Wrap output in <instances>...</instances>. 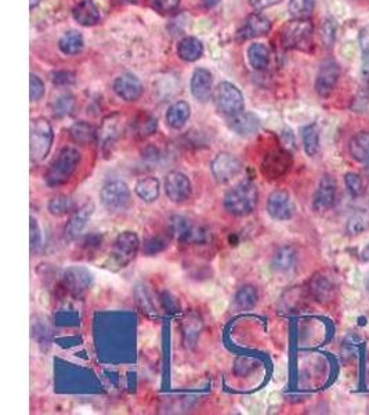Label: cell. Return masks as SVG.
I'll return each instance as SVG.
<instances>
[{
	"mask_svg": "<svg viewBox=\"0 0 369 415\" xmlns=\"http://www.w3.org/2000/svg\"><path fill=\"white\" fill-rule=\"evenodd\" d=\"M216 104L224 114H238L244 109V96L237 86L223 82L216 89Z\"/></svg>",
	"mask_w": 369,
	"mask_h": 415,
	"instance_id": "obj_2",
	"label": "cell"
},
{
	"mask_svg": "<svg viewBox=\"0 0 369 415\" xmlns=\"http://www.w3.org/2000/svg\"><path fill=\"white\" fill-rule=\"evenodd\" d=\"M344 183H346V187H347V191L350 193L351 197L357 198V197H361L363 194V180L359 175L357 173H347L344 176Z\"/></svg>",
	"mask_w": 369,
	"mask_h": 415,
	"instance_id": "obj_19",
	"label": "cell"
},
{
	"mask_svg": "<svg viewBox=\"0 0 369 415\" xmlns=\"http://www.w3.org/2000/svg\"><path fill=\"white\" fill-rule=\"evenodd\" d=\"M52 81H53L54 85H70V83H74L75 75L71 74V72L61 71V72L53 74V79Z\"/></svg>",
	"mask_w": 369,
	"mask_h": 415,
	"instance_id": "obj_28",
	"label": "cell"
},
{
	"mask_svg": "<svg viewBox=\"0 0 369 415\" xmlns=\"http://www.w3.org/2000/svg\"><path fill=\"white\" fill-rule=\"evenodd\" d=\"M270 212L274 217L289 219L292 216V204L286 193H275L270 198Z\"/></svg>",
	"mask_w": 369,
	"mask_h": 415,
	"instance_id": "obj_12",
	"label": "cell"
},
{
	"mask_svg": "<svg viewBox=\"0 0 369 415\" xmlns=\"http://www.w3.org/2000/svg\"><path fill=\"white\" fill-rule=\"evenodd\" d=\"M314 9V0H291L289 13L293 19H308Z\"/></svg>",
	"mask_w": 369,
	"mask_h": 415,
	"instance_id": "obj_18",
	"label": "cell"
},
{
	"mask_svg": "<svg viewBox=\"0 0 369 415\" xmlns=\"http://www.w3.org/2000/svg\"><path fill=\"white\" fill-rule=\"evenodd\" d=\"M152 8L159 13H170L177 9L180 0H151Z\"/></svg>",
	"mask_w": 369,
	"mask_h": 415,
	"instance_id": "obj_24",
	"label": "cell"
},
{
	"mask_svg": "<svg viewBox=\"0 0 369 415\" xmlns=\"http://www.w3.org/2000/svg\"><path fill=\"white\" fill-rule=\"evenodd\" d=\"M313 34L314 27L308 19H293L284 25L281 41L286 49L308 52L313 47Z\"/></svg>",
	"mask_w": 369,
	"mask_h": 415,
	"instance_id": "obj_1",
	"label": "cell"
},
{
	"mask_svg": "<svg viewBox=\"0 0 369 415\" xmlns=\"http://www.w3.org/2000/svg\"><path fill=\"white\" fill-rule=\"evenodd\" d=\"M190 116V105L184 101L173 104L167 111V122L171 127H181Z\"/></svg>",
	"mask_w": 369,
	"mask_h": 415,
	"instance_id": "obj_15",
	"label": "cell"
},
{
	"mask_svg": "<svg viewBox=\"0 0 369 415\" xmlns=\"http://www.w3.org/2000/svg\"><path fill=\"white\" fill-rule=\"evenodd\" d=\"M45 94V85L38 75L31 74V100L36 101Z\"/></svg>",
	"mask_w": 369,
	"mask_h": 415,
	"instance_id": "obj_26",
	"label": "cell"
},
{
	"mask_svg": "<svg viewBox=\"0 0 369 415\" xmlns=\"http://www.w3.org/2000/svg\"><path fill=\"white\" fill-rule=\"evenodd\" d=\"M39 2H41V0H31V9L36 8L39 5Z\"/></svg>",
	"mask_w": 369,
	"mask_h": 415,
	"instance_id": "obj_33",
	"label": "cell"
},
{
	"mask_svg": "<svg viewBox=\"0 0 369 415\" xmlns=\"http://www.w3.org/2000/svg\"><path fill=\"white\" fill-rule=\"evenodd\" d=\"M317 287L318 288H314V292L319 301H325V299L330 298V295L333 292V287L326 279H321L319 283H317Z\"/></svg>",
	"mask_w": 369,
	"mask_h": 415,
	"instance_id": "obj_25",
	"label": "cell"
},
{
	"mask_svg": "<svg viewBox=\"0 0 369 415\" xmlns=\"http://www.w3.org/2000/svg\"><path fill=\"white\" fill-rule=\"evenodd\" d=\"M270 52L263 43H253L248 49V61L255 70H264L268 65Z\"/></svg>",
	"mask_w": 369,
	"mask_h": 415,
	"instance_id": "obj_14",
	"label": "cell"
},
{
	"mask_svg": "<svg viewBox=\"0 0 369 415\" xmlns=\"http://www.w3.org/2000/svg\"><path fill=\"white\" fill-rule=\"evenodd\" d=\"M321 38L326 47H330L335 43L336 39V21L332 19H328L322 24L321 30Z\"/></svg>",
	"mask_w": 369,
	"mask_h": 415,
	"instance_id": "obj_22",
	"label": "cell"
},
{
	"mask_svg": "<svg viewBox=\"0 0 369 415\" xmlns=\"http://www.w3.org/2000/svg\"><path fill=\"white\" fill-rule=\"evenodd\" d=\"M231 127L237 130L240 134H252L259 127V120L251 114L240 115L231 120Z\"/></svg>",
	"mask_w": 369,
	"mask_h": 415,
	"instance_id": "obj_17",
	"label": "cell"
},
{
	"mask_svg": "<svg viewBox=\"0 0 369 415\" xmlns=\"http://www.w3.org/2000/svg\"><path fill=\"white\" fill-rule=\"evenodd\" d=\"M119 3H136L137 0H118Z\"/></svg>",
	"mask_w": 369,
	"mask_h": 415,
	"instance_id": "obj_34",
	"label": "cell"
},
{
	"mask_svg": "<svg viewBox=\"0 0 369 415\" xmlns=\"http://www.w3.org/2000/svg\"><path fill=\"white\" fill-rule=\"evenodd\" d=\"M213 85V76L212 74L205 68H197L191 78V92L193 94L201 100L207 101L211 96Z\"/></svg>",
	"mask_w": 369,
	"mask_h": 415,
	"instance_id": "obj_9",
	"label": "cell"
},
{
	"mask_svg": "<svg viewBox=\"0 0 369 415\" xmlns=\"http://www.w3.org/2000/svg\"><path fill=\"white\" fill-rule=\"evenodd\" d=\"M271 31V23L268 19H266L262 14L253 13L246 17L242 28L238 31L237 36L241 41L252 39V38H259L264 36Z\"/></svg>",
	"mask_w": 369,
	"mask_h": 415,
	"instance_id": "obj_4",
	"label": "cell"
},
{
	"mask_svg": "<svg viewBox=\"0 0 369 415\" xmlns=\"http://www.w3.org/2000/svg\"><path fill=\"white\" fill-rule=\"evenodd\" d=\"M303 145L306 153L313 157L318 153L319 149V134L315 125H308L303 129Z\"/></svg>",
	"mask_w": 369,
	"mask_h": 415,
	"instance_id": "obj_16",
	"label": "cell"
},
{
	"mask_svg": "<svg viewBox=\"0 0 369 415\" xmlns=\"http://www.w3.org/2000/svg\"><path fill=\"white\" fill-rule=\"evenodd\" d=\"M369 227V216L365 213H355L347 223V231L351 235L359 234Z\"/></svg>",
	"mask_w": 369,
	"mask_h": 415,
	"instance_id": "obj_20",
	"label": "cell"
},
{
	"mask_svg": "<svg viewBox=\"0 0 369 415\" xmlns=\"http://www.w3.org/2000/svg\"><path fill=\"white\" fill-rule=\"evenodd\" d=\"M340 78V68L336 61L326 60L321 64L317 79H315V90L321 97H329Z\"/></svg>",
	"mask_w": 369,
	"mask_h": 415,
	"instance_id": "obj_3",
	"label": "cell"
},
{
	"mask_svg": "<svg viewBox=\"0 0 369 415\" xmlns=\"http://www.w3.org/2000/svg\"><path fill=\"white\" fill-rule=\"evenodd\" d=\"M361 259L363 262H369V244L363 248V251L361 252Z\"/></svg>",
	"mask_w": 369,
	"mask_h": 415,
	"instance_id": "obj_32",
	"label": "cell"
},
{
	"mask_svg": "<svg viewBox=\"0 0 369 415\" xmlns=\"http://www.w3.org/2000/svg\"><path fill=\"white\" fill-rule=\"evenodd\" d=\"M72 107V98L70 96H64V97H60L59 101H57V109L59 112H64L67 114Z\"/></svg>",
	"mask_w": 369,
	"mask_h": 415,
	"instance_id": "obj_30",
	"label": "cell"
},
{
	"mask_svg": "<svg viewBox=\"0 0 369 415\" xmlns=\"http://www.w3.org/2000/svg\"><path fill=\"white\" fill-rule=\"evenodd\" d=\"M282 0H249V3L253 9L256 10H264V9H268V8H273L278 3H281Z\"/></svg>",
	"mask_w": 369,
	"mask_h": 415,
	"instance_id": "obj_29",
	"label": "cell"
},
{
	"mask_svg": "<svg viewBox=\"0 0 369 415\" xmlns=\"http://www.w3.org/2000/svg\"><path fill=\"white\" fill-rule=\"evenodd\" d=\"M348 151L351 158L362 164L369 173V131L355 134L348 145Z\"/></svg>",
	"mask_w": 369,
	"mask_h": 415,
	"instance_id": "obj_8",
	"label": "cell"
},
{
	"mask_svg": "<svg viewBox=\"0 0 369 415\" xmlns=\"http://www.w3.org/2000/svg\"><path fill=\"white\" fill-rule=\"evenodd\" d=\"M177 54L181 60L187 63L197 61L204 54V45L197 38H186L178 43Z\"/></svg>",
	"mask_w": 369,
	"mask_h": 415,
	"instance_id": "obj_11",
	"label": "cell"
},
{
	"mask_svg": "<svg viewBox=\"0 0 369 415\" xmlns=\"http://www.w3.org/2000/svg\"><path fill=\"white\" fill-rule=\"evenodd\" d=\"M83 46H85L83 36L76 31L67 32L65 35H63V38L59 42L60 50L67 56H75L81 53L83 50Z\"/></svg>",
	"mask_w": 369,
	"mask_h": 415,
	"instance_id": "obj_13",
	"label": "cell"
},
{
	"mask_svg": "<svg viewBox=\"0 0 369 415\" xmlns=\"http://www.w3.org/2000/svg\"><path fill=\"white\" fill-rule=\"evenodd\" d=\"M219 2H220V0H202V3H204V6H205L207 9L215 8L216 5H219Z\"/></svg>",
	"mask_w": 369,
	"mask_h": 415,
	"instance_id": "obj_31",
	"label": "cell"
},
{
	"mask_svg": "<svg viewBox=\"0 0 369 415\" xmlns=\"http://www.w3.org/2000/svg\"><path fill=\"white\" fill-rule=\"evenodd\" d=\"M359 46L362 50V70L369 75V25L363 27L359 34Z\"/></svg>",
	"mask_w": 369,
	"mask_h": 415,
	"instance_id": "obj_21",
	"label": "cell"
},
{
	"mask_svg": "<svg viewBox=\"0 0 369 415\" xmlns=\"http://www.w3.org/2000/svg\"><path fill=\"white\" fill-rule=\"evenodd\" d=\"M336 195V182L330 176H325L321 179L318 190L314 197V208L318 212L328 211L333 202Z\"/></svg>",
	"mask_w": 369,
	"mask_h": 415,
	"instance_id": "obj_7",
	"label": "cell"
},
{
	"mask_svg": "<svg viewBox=\"0 0 369 415\" xmlns=\"http://www.w3.org/2000/svg\"><path fill=\"white\" fill-rule=\"evenodd\" d=\"M32 153L35 154H46L52 142V129L48 120L38 119L32 123Z\"/></svg>",
	"mask_w": 369,
	"mask_h": 415,
	"instance_id": "obj_5",
	"label": "cell"
},
{
	"mask_svg": "<svg viewBox=\"0 0 369 415\" xmlns=\"http://www.w3.org/2000/svg\"><path fill=\"white\" fill-rule=\"evenodd\" d=\"M295 263V252L291 248H285L275 256V267L278 270H289Z\"/></svg>",
	"mask_w": 369,
	"mask_h": 415,
	"instance_id": "obj_23",
	"label": "cell"
},
{
	"mask_svg": "<svg viewBox=\"0 0 369 415\" xmlns=\"http://www.w3.org/2000/svg\"><path fill=\"white\" fill-rule=\"evenodd\" d=\"M72 16L75 21H78L83 27H93L100 23L101 14L97 6L92 2V0H82L81 3H78L74 10Z\"/></svg>",
	"mask_w": 369,
	"mask_h": 415,
	"instance_id": "obj_10",
	"label": "cell"
},
{
	"mask_svg": "<svg viewBox=\"0 0 369 415\" xmlns=\"http://www.w3.org/2000/svg\"><path fill=\"white\" fill-rule=\"evenodd\" d=\"M114 90L120 98H123L126 101H134L140 97V94L143 92V86L134 75L125 74L115 79Z\"/></svg>",
	"mask_w": 369,
	"mask_h": 415,
	"instance_id": "obj_6",
	"label": "cell"
},
{
	"mask_svg": "<svg viewBox=\"0 0 369 415\" xmlns=\"http://www.w3.org/2000/svg\"><path fill=\"white\" fill-rule=\"evenodd\" d=\"M72 136L76 138V140H83L87 142L90 140V137L93 136V129L85 123L75 125L72 127Z\"/></svg>",
	"mask_w": 369,
	"mask_h": 415,
	"instance_id": "obj_27",
	"label": "cell"
}]
</instances>
